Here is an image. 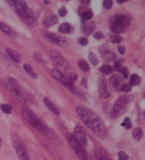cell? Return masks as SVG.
I'll use <instances>...</instances> for the list:
<instances>
[{
	"mask_svg": "<svg viewBox=\"0 0 145 160\" xmlns=\"http://www.w3.org/2000/svg\"><path fill=\"white\" fill-rule=\"evenodd\" d=\"M45 3H46V4H50V2L49 1H45Z\"/></svg>",
	"mask_w": 145,
	"mask_h": 160,
	"instance_id": "obj_49",
	"label": "cell"
},
{
	"mask_svg": "<svg viewBox=\"0 0 145 160\" xmlns=\"http://www.w3.org/2000/svg\"><path fill=\"white\" fill-rule=\"evenodd\" d=\"M102 57L106 62H112L116 59V55L112 52H105L102 54Z\"/></svg>",
	"mask_w": 145,
	"mask_h": 160,
	"instance_id": "obj_22",
	"label": "cell"
},
{
	"mask_svg": "<svg viewBox=\"0 0 145 160\" xmlns=\"http://www.w3.org/2000/svg\"><path fill=\"white\" fill-rule=\"evenodd\" d=\"M13 3V6L16 9V12H17L18 14L23 18L26 15L28 10L29 9V7L27 6L26 2L22 1V0H16V1H12Z\"/></svg>",
	"mask_w": 145,
	"mask_h": 160,
	"instance_id": "obj_9",
	"label": "cell"
},
{
	"mask_svg": "<svg viewBox=\"0 0 145 160\" xmlns=\"http://www.w3.org/2000/svg\"><path fill=\"white\" fill-rule=\"evenodd\" d=\"M57 16H52L51 17H47L44 19L43 21V24L45 25V26L47 28H50L57 23Z\"/></svg>",
	"mask_w": 145,
	"mask_h": 160,
	"instance_id": "obj_21",
	"label": "cell"
},
{
	"mask_svg": "<svg viewBox=\"0 0 145 160\" xmlns=\"http://www.w3.org/2000/svg\"><path fill=\"white\" fill-rule=\"evenodd\" d=\"M96 158L97 160H110L108 157L105 154L104 152H103L101 150H98L96 152Z\"/></svg>",
	"mask_w": 145,
	"mask_h": 160,
	"instance_id": "obj_32",
	"label": "cell"
},
{
	"mask_svg": "<svg viewBox=\"0 0 145 160\" xmlns=\"http://www.w3.org/2000/svg\"><path fill=\"white\" fill-rule=\"evenodd\" d=\"M141 82V78L138 76L137 74H132L130 76V83L132 85H137L140 84Z\"/></svg>",
	"mask_w": 145,
	"mask_h": 160,
	"instance_id": "obj_26",
	"label": "cell"
},
{
	"mask_svg": "<svg viewBox=\"0 0 145 160\" xmlns=\"http://www.w3.org/2000/svg\"><path fill=\"white\" fill-rule=\"evenodd\" d=\"M34 59L36 62H41L42 57H41L40 54V53H35L34 54Z\"/></svg>",
	"mask_w": 145,
	"mask_h": 160,
	"instance_id": "obj_44",
	"label": "cell"
},
{
	"mask_svg": "<svg viewBox=\"0 0 145 160\" xmlns=\"http://www.w3.org/2000/svg\"><path fill=\"white\" fill-rule=\"evenodd\" d=\"M8 81H9V85L11 88V89L13 90V93H14L19 99L22 98V97H23L24 95V92L23 90H22L21 86L19 85L18 81L11 76L9 77Z\"/></svg>",
	"mask_w": 145,
	"mask_h": 160,
	"instance_id": "obj_10",
	"label": "cell"
},
{
	"mask_svg": "<svg viewBox=\"0 0 145 160\" xmlns=\"http://www.w3.org/2000/svg\"><path fill=\"white\" fill-rule=\"evenodd\" d=\"M22 18L24 19L26 23L30 25V26H36L38 25L37 21H36L35 13L33 12L32 9H30V8L28 10L26 15H25Z\"/></svg>",
	"mask_w": 145,
	"mask_h": 160,
	"instance_id": "obj_12",
	"label": "cell"
},
{
	"mask_svg": "<svg viewBox=\"0 0 145 160\" xmlns=\"http://www.w3.org/2000/svg\"><path fill=\"white\" fill-rule=\"evenodd\" d=\"M7 54L11 57L13 62L16 63H19L21 60V54L19 52L13 50L12 48H8L7 49Z\"/></svg>",
	"mask_w": 145,
	"mask_h": 160,
	"instance_id": "obj_17",
	"label": "cell"
},
{
	"mask_svg": "<svg viewBox=\"0 0 145 160\" xmlns=\"http://www.w3.org/2000/svg\"><path fill=\"white\" fill-rule=\"evenodd\" d=\"M73 136H74L78 141H79L81 144L84 145L87 143V138H86V134L85 133L84 130L80 125H77L74 128Z\"/></svg>",
	"mask_w": 145,
	"mask_h": 160,
	"instance_id": "obj_7",
	"label": "cell"
},
{
	"mask_svg": "<svg viewBox=\"0 0 145 160\" xmlns=\"http://www.w3.org/2000/svg\"><path fill=\"white\" fill-rule=\"evenodd\" d=\"M1 146H2V139L1 138H0V148H1Z\"/></svg>",
	"mask_w": 145,
	"mask_h": 160,
	"instance_id": "obj_50",
	"label": "cell"
},
{
	"mask_svg": "<svg viewBox=\"0 0 145 160\" xmlns=\"http://www.w3.org/2000/svg\"><path fill=\"white\" fill-rule=\"evenodd\" d=\"M0 30H2V32H4L5 34H7L12 38L14 37L16 35L15 32L9 26H8L7 25L3 23H0Z\"/></svg>",
	"mask_w": 145,
	"mask_h": 160,
	"instance_id": "obj_20",
	"label": "cell"
},
{
	"mask_svg": "<svg viewBox=\"0 0 145 160\" xmlns=\"http://www.w3.org/2000/svg\"><path fill=\"white\" fill-rule=\"evenodd\" d=\"M82 85L83 87H84L85 88H88V85H87V78L84 77V78H83L82 79Z\"/></svg>",
	"mask_w": 145,
	"mask_h": 160,
	"instance_id": "obj_45",
	"label": "cell"
},
{
	"mask_svg": "<svg viewBox=\"0 0 145 160\" xmlns=\"http://www.w3.org/2000/svg\"><path fill=\"white\" fill-rule=\"evenodd\" d=\"M96 30V25L94 22H86L82 26V31L86 35H91Z\"/></svg>",
	"mask_w": 145,
	"mask_h": 160,
	"instance_id": "obj_13",
	"label": "cell"
},
{
	"mask_svg": "<svg viewBox=\"0 0 145 160\" xmlns=\"http://www.w3.org/2000/svg\"><path fill=\"white\" fill-rule=\"evenodd\" d=\"M67 9L65 7H62V8H60L59 11H58V13H59V15L60 16H62V17L67 14Z\"/></svg>",
	"mask_w": 145,
	"mask_h": 160,
	"instance_id": "obj_42",
	"label": "cell"
},
{
	"mask_svg": "<svg viewBox=\"0 0 145 160\" xmlns=\"http://www.w3.org/2000/svg\"><path fill=\"white\" fill-rule=\"evenodd\" d=\"M143 136H144L143 131H142V129L141 128H139V127L135 128L132 131L133 138L137 140H140L142 138Z\"/></svg>",
	"mask_w": 145,
	"mask_h": 160,
	"instance_id": "obj_24",
	"label": "cell"
},
{
	"mask_svg": "<svg viewBox=\"0 0 145 160\" xmlns=\"http://www.w3.org/2000/svg\"><path fill=\"white\" fill-rule=\"evenodd\" d=\"M133 97L131 95H124L122 97L119 98L118 100L116 101L115 103V105L117 106H121V107H125V104L130 103V102L133 100Z\"/></svg>",
	"mask_w": 145,
	"mask_h": 160,
	"instance_id": "obj_16",
	"label": "cell"
},
{
	"mask_svg": "<svg viewBox=\"0 0 145 160\" xmlns=\"http://www.w3.org/2000/svg\"><path fill=\"white\" fill-rule=\"evenodd\" d=\"M93 17V13L90 11H86V12H83L82 14V18L84 21H88Z\"/></svg>",
	"mask_w": 145,
	"mask_h": 160,
	"instance_id": "obj_35",
	"label": "cell"
},
{
	"mask_svg": "<svg viewBox=\"0 0 145 160\" xmlns=\"http://www.w3.org/2000/svg\"><path fill=\"white\" fill-rule=\"evenodd\" d=\"M124 62V59H120L118 60H116L115 62V67L116 68H120L122 65V63Z\"/></svg>",
	"mask_w": 145,
	"mask_h": 160,
	"instance_id": "obj_43",
	"label": "cell"
},
{
	"mask_svg": "<svg viewBox=\"0 0 145 160\" xmlns=\"http://www.w3.org/2000/svg\"><path fill=\"white\" fill-rule=\"evenodd\" d=\"M104 7L106 9H110L113 7V2L110 0H105L104 2Z\"/></svg>",
	"mask_w": 145,
	"mask_h": 160,
	"instance_id": "obj_40",
	"label": "cell"
},
{
	"mask_svg": "<svg viewBox=\"0 0 145 160\" xmlns=\"http://www.w3.org/2000/svg\"><path fill=\"white\" fill-rule=\"evenodd\" d=\"M123 82L122 78L118 75H113L110 78V83L113 88H117L121 86V85Z\"/></svg>",
	"mask_w": 145,
	"mask_h": 160,
	"instance_id": "obj_19",
	"label": "cell"
},
{
	"mask_svg": "<svg viewBox=\"0 0 145 160\" xmlns=\"http://www.w3.org/2000/svg\"><path fill=\"white\" fill-rule=\"evenodd\" d=\"M110 40L114 44H119L121 42L122 38L118 35H114L110 37Z\"/></svg>",
	"mask_w": 145,
	"mask_h": 160,
	"instance_id": "obj_34",
	"label": "cell"
},
{
	"mask_svg": "<svg viewBox=\"0 0 145 160\" xmlns=\"http://www.w3.org/2000/svg\"><path fill=\"white\" fill-rule=\"evenodd\" d=\"M130 18L124 14H116L113 16L110 21V28L114 33L120 34L125 32L129 29Z\"/></svg>",
	"mask_w": 145,
	"mask_h": 160,
	"instance_id": "obj_2",
	"label": "cell"
},
{
	"mask_svg": "<svg viewBox=\"0 0 145 160\" xmlns=\"http://www.w3.org/2000/svg\"><path fill=\"white\" fill-rule=\"evenodd\" d=\"M94 37L96 40H102L103 38H104V35L102 32L99 31V32H96V33L94 35Z\"/></svg>",
	"mask_w": 145,
	"mask_h": 160,
	"instance_id": "obj_39",
	"label": "cell"
},
{
	"mask_svg": "<svg viewBox=\"0 0 145 160\" xmlns=\"http://www.w3.org/2000/svg\"><path fill=\"white\" fill-rule=\"evenodd\" d=\"M127 1L126 0H117V2H118V4H122V3H125V2H126Z\"/></svg>",
	"mask_w": 145,
	"mask_h": 160,
	"instance_id": "obj_48",
	"label": "cell"
},
{
	"mask_svg": "<svg viewBox=\"0 0 145 160\" xmlns=\"http://www.w3.org/2000/svg\"><path fill=\"white\" fill-rule=\"evenodd\" d=\"M121 126L125 127V128H127V129H130V128H132V122H131L130 118H128V117L125 118L124 121H123V123L121 124Z\"/></svg>",
	"mask_w": 145,
	"mask_h": 160,
	"instance_id": "obj_33",
	"label": "cell"
},
{
	"mask_svg": "<svg viewBox=\"0 0 145 160\" xmlns=\"http://www.w3.org/2000/svg\"><path fill=\"white\" fill-rule=\"evenodd\" d=\"M13 147L17 153L19 160H30L26 146L21 140L15 139L13 140Z\"/></svg>",
	"mask_w": 145,
	"mask_h": 160,
	"instance_id": "obj_6",
	"label": "cell"
},
{
	"mask_svg": "<svg viewBox=\"0 0 145 160\" xmlns=\"http://www.w3.org/2000/svg\"><path fill=\"white\" fill-rule=\"evenodd\" d=\"M46 37L47 40L51 41V42L56 44V45L61 46V47H65L68 45L67 41L63 37H61L60 35L57 34L50 33V32H46Z\"/></svg>",
	"mask_w": 145,
	"mask_h": 160,
	"instance_id": "obj_8",
	"label": "cell"
},
{
	"mask_svg": "<svg viewBox=\"0 0 145 160\" xmlns=\"http://www.w3.org/2000/svg\"><path fill=\"white\" fill-rule=\"evenodd\" d=\"M72 30V26L69 23H63L59 27V31L62 33H69Z\"/></svg>",
	"mask_w": 145,
	"mask_h": 160,
	"instance_id": "obj_25",
	"label": "cell"
},
{
	"mask_svg": "<svg viewBox=\"0 0 145 160\" xmlns=\"http://www.w3.org/2000/svg\"><path fill=\"white\" fill-rule=\"evenodd\" d=\"M78 42L79 43V45L81 46H83V47H85L88 45V39L86 38H83V37H82L80 38L79 40H78Z\"/></svg>",
	"mask_w": 145,
	"mask_h": 160,
	"instance_id": "obj_38",
	"label": "cell"
},
{
	"mask_svg": "<svg viewBox=\"0 0 145 160\" xmlns=\"http://www.w3.org/2000/svg\"><path fill=\"white\" fill-rule=\"evenodd\" d=\"M132 85H131L130 83L124 84L121 87V90L124 92H129L130 91H131V90H132Z\"/></svg>",
	"mask_w": 145,
	"mask_h": 160,
	"instance_id": "obj_36",
	"label": "cell"
},
{
	"mask_svg": "<svg viewBox=\"0 0 145 160\" xmlns=\"http://www.w3.org/2000/svg\"><path fill=\"white\" fill-rule=\"evenodd\" d=\"M81 3L82 4H85V5H88L91 3L90 0H81L80 1Z\"/></svg>",
	"mask_w": 145,
	"mask_h": 160,
	"instance_id": "obj_47",
	"label": "cell"
},
{
	"mask_svg": "<svg viewBox=\"0 0 145 160\" xmlns=\"http://www.w3.org/2000/svg\"><path fill=\"white\" fill-rule=\"evenodd\" d=\"M125 112H126V107H125L117 106L115 104H114L113 109L110 112V116L113 118H116L123 114Z\"/></svg>",
	"mask_w": 145,
	"mask_h": 160,
	"instance_id": "obj_14",
	"label": "cell"
},
{
	"mask_svg": "<svg viewBox=\"0 0 145 160\" xmlns=\"http://www.w3.org/2000/svg\"><path fill=\"white\" fill-rule=\"evenodd\" d=\"M100 71H101L103 73L105 74V75H110L113 73V68L108 64H104L100 68Z\"/></svg>",
	"mask_w": 145,
	"mask_h": 160,
	"instance_id": "obj_28",
	"label": "cell"
},
{
	"mask_svg": "<svg viewBox=\"0 0 145 160\" xmlns=\"http://www.w3.org/2000/svg\"><path fill=\"white\" fill-rule=\"evenodd\" d=\"M118 50L121 54H124L125 52V48L124 46H119L118 48Z\"/></svg>",
	"mask_w": 145,
	"mask_h": 160,
	"instance_id": "obj_46",
	"label": "cell"
},
{
	"mask_svg": "<svg viewBox=\"0 0 145 160\" xmlns=\"http://www.w3.org/2000/svg\"><path fill=\"white\" fill-rule=\"evenodd\" d=\"M24 68L26 72L29 74V76H30L33 78H38V74L36 73L34 70H33V68H32L31 66L29 63H25L24 65Z\"/></svg>",
	"mask_w": 145,
	"mask_h": 160,
	"instance_id": "obj_23",
	"label": "cell"
},
{
	"mask_svg": "<svg viewBox=\"0 0 145 160\" xmlns=\"http://www.w3.org/2000/svg\"><path fill=\"white\" fill-rule=\"evenodd\" d=\"M88 58H89V62L91 63L92 65H94V66L99 65V60L98 59V57H96V55L94 53H93V52H90V53L89 54Z\"/></svg>",
	"mask_w": 145,
	"mask_h": 160,
	"instance_id": "obj_27",
	"label": "cell"
},
{
	"mask_svg": "<svg viewBox=\"0 0 145 160\" xmlns=\"http://www.w3.org/2000/svg\"><path fill=\"white\" fill-rule=\"evenodd\" d=\"M76 110L81 120L97 137L101 139H105L107 137L106 127L98 115L82 105L77 106Z\"/></svg>",
	"mask_w": 145,
	"mask_h": 160,
	"instance_id": "obj_1",
	"label": "cell"
},
{
	"mask_svg": "<svg viewBox=\"0 0 145 160\" xmlns=\"http://www.w3.org/2000/svg\"><path fill=\"white\" fill-rule=\"evenodd\" d=\"M70 91L74 94L75 96H77L78 98L81 99V100H83V99H85L84 93L82 92V91H81L80 90H78V89H77V88H75L74 87Z\"/></svg>",
	"mask_w": 145,
	"mask_h": 160,
	"instance_id": "obj_29",
	"label": "cell"
},
{
	"mask_svg": "<svg viewBox=\"0 0 145 160\" xmlns=\"http://www.w3.org/2000/svg\"><path fill=\"white\" fill-rule=\"evenodd\" d=\"M129 156L125 152H120L118 153V160H128Z\"/></svg>",
	"mask_w": 145,
	"mask_h": 160,
	"instance_id": "obj_37",
	"label": "cell"
},
{
	"mask_svg": "<svg viewBox=\"0 0 145 160\" xmlns=\"http://www.w3.org/2000/svg\"><path fill=\"white\" fill-rule=\"evenodd\" d=\"M44 102H45V104H46V105L47 108L51 110V111L52 113H54V114H56V115H60V112L59 111V109L57 108V107L52 102V101L50 100L49 98H44Z\"/></svg>",
	"mask_w": 145,
	"mask_h": 160,
	"instance_id": "obj_18",
	"label": "cell"
},
{
	"mask_svg": "<svg viewBox=\"0 0 145 160\" xmlns=\"http://www.w3.org/2000/svg\"><path fill=\"white\" fill-rule=\"evenodd\" d=\"M51 58L52 62L57 66H63L65 63V60H64L62 57L57 51H52L51 52Z\"/></svg>",
	"mask_w": 145,
	"mask_h": 160,
	"instance_id": "obj_15",
	"label": "cell"
},
{
	"mask_svg": "<svg viewBox=\"0 0 145 160\" xmlns=\"http://www.w3.org/2000/svg\"><path fill=\"white\" fill-rule=\"evenodd\" d=\"M99 95L101 99H106L110 96L109 92L107 90V82L106 80L104 78H100L99 80Z\"/></svg>",
	"mask_w": 145,
	"mask_h": 160,
	"instance_id": "obj_11",
	"label": "cell"
},
{
	"mask_svg": "<svg viewBox=\"0 0 145 160\" xmlns=\"http://www.w3.org/2000/svg\"><path fill=\"white\" fill-rule=\"evenodd\" d=\"M1 109L2 110V112L5 113V114H10L11 113H12V106H11L10 104H2Z\"/></svg>",
	"mask_w": 145,
	"mask_h": 160,
	"instance_id": "obj_31",
	"label": "cell"
},
{
	"mask_svg": "<svg viewBox=\"0 0 145 160\" xmlns=\"http://www.w3.org/2000/svg\"><path fill=\"white\" fill-rule=\"evenodd\" d=\"M68 140L69 144H70L71 148L73 149L74 152L76 153L77 155L82 160H88L89 156L86 151L83 148V145L81 144V143L78 141V140L75 138L73 134L69 135L68 136Z\"/></svg>",
	"mask_w": 145,
	"mask_h": 160,
	"instance_id": "obj_4",
	"label": "cell"
},
{
	"mask_svg": "<svg viewBox=\"0 0 145 160\" xmlns=\"http://www.w3.org/2000/svg\"><path fill=\"white\" fill-rule=\"evenodd\" d=\"M23 114L24 118H26V120L30 125L34 127L35 129H37L39 131H40L41 133H43V134L45 133V132L46 131L48 127L42 122L41 120L33 110L30 109H26L24 110Z\"/></svg>",
	"mask_w": 145,
	"mask_h": 160,
	"instance_id": "obj_3",
	"label": "cell"
},
{
	"mask_svg": "<svg viewBox=\"0 0 145 160\" xmlns=\"http://www.w3.org/2000/svg\"><path fill=\"white\" fill-rule=\"evenodd\" d=\"M79 67L81 68V69L84 71H89V69H90V67H89V65L88 64V63L83 59L79 60Z\"/></svg>",
	"mask_w": 145,
	"mask_h": 160,
	"instance_id": "obj_30",
	"label": "cell"
},
{
	"mask_svg": "<svg viewBox=\"0 0 145 160\" xmlns=\"http://www.w3.org/2000/svg\"><path fill=\"white\" fill-rule=\"evenodd\" d=\"M121 71L125 78H128V76H129V70H128V68L127 67L121 68Z\"/></svg>",
	"mask_w": 145,
	"mask_h": 160,
	"instance_id": "obj_41",
	"label": "cell"
},
{
	"mask_svg": "<svg viewBox=\"0 0 145 160\" xmlns=\"http://www.w3.org/2000/svg\"><path fill=\"white\" fill-rule=\"evenodd\" d=\"M51 76L53 77L56 81L60 82V84L64 85L65 88H67L69 90H71L74 86V81L72 79V76L70 77H66L64 74L60 72L59 70L57 69H52L51 71Z\"/></svg>",
	"mask_w": 145,
	"mask_h": 160,
	"instance_id": "obj_5",
	"label": "cell"
}]
</instances>
